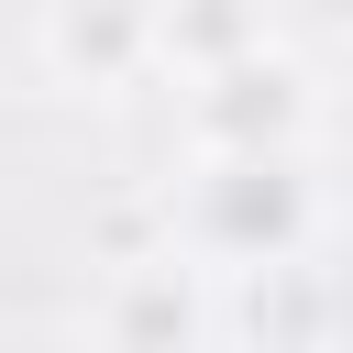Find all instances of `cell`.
I'll list each match as a JSON object with an SVG mask.
<instances>
[{
  "label": "cell",
  "mask_w": 353,
  "mask_h": 353,
  "mask_svg": "<svg viewBox=\"0 0 353 353\" xmlns=\"http://www.w3.org/2000/svg\"><path fill=\"white\" fill-rule=\"evenodd\" d=\"M254 44H265L254 0H154V55H188L199 77L232 66V55H254Z\"/></svg>",
  "instance_id": "obj_5"
},
{
  "label": "cell",
  "mask_w": 353,
  "mask_h": 353,
  "mask_svg": "<svg viewBox=\"0 0 353 353\" xmlns=\"http://www.w3.org/2000/svg\"><path fill=\"white\" fill-rule=\"evenodd\" d=\"M298 121H309V88H298V66H276L265 44L232 55V66H210V88H199V132H210V154H287Z\"/></svg>",
  "instance_id": "obj_3"
},
{
  "label": "cell",
  "mask_w": 353,
  "mask_h": 353,
  "mask_svg": "<svg viewBox=\"0 0 353 353\" xmlns=\"http://www.w3.org/2000/svg\"><path fill=\"white\" fill-rule=\"evenodd\" d=\"M298 232H309V199L287 176V154H221L188 199V243L210 265H287Z\"/></svg>",
  "instance_id": "obj_1"
},
{
  "label": "cell",
  "mask_w": 353,
  "mask_h": 353,
  "mask_svg": "<svg viewBox=\"0 0 353 353\" xmlns=\"http://www.w3.org/2000/svg\"><path fill=\"white\" fill-rule=\"evenodd\" d=\"M44 55L88 88H121L154 66V0H55L44 11Z\"/></svg>",
  "instance_id": "obj_4"
},
{
  "label": "cell",
  "mask_w": 353,
  "mask_h": 353,
  "mask_svg": "<svg viewBox=\"0 0 353 353\" xmlns=\"http://www.w3.org/2000/svg\"><path fill=\"white\" fill-rule=\"evenodd\" d=\"M199 342H210V298H199V265L176 243L110 265V287H99V353H199Z\"/></svg>",
  "instance_id": "obj_2"
}]
</instances>
